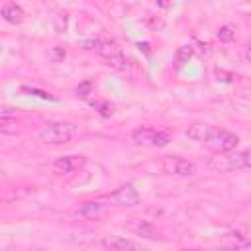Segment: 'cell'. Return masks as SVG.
<instances>
[{"label":"cell","mask_w":251,"mask_h":251,"mask_svg":"<svg viewBox=\"0 0 251 251\" xmlns=\"http://www.w3.org/2000/svg\"><path fill=\"white\" fill-rule=\"evenodd\" d=\"M75 135H76V127L67 122L47 124L37 131V139L45 145H63V143H69Z\"/></svg>","instance_id":"1"},{"label":"cell","mask_w":251,"mask_h":251,"mask_svg":"<svg viewBox=\"0 0 251 251\" xmlns=\"http://www.w3.org/2000/svg\"><path fill=\"white\" fill-rule=\"evenodd\" d=\"M84 45H92L90 49H94L102 59L108 61L110 67H114L118 71H126L129 67L126 55L122 53V49L118 47V43L114 39H94V41H86Z\"/></svg>","instance_id":"2"},{"label":"cell","mask_w":251,"mask_h":251,"mask_svg":"<svg viewBox=\"0 0 251 251\" xmlns=\"http://www.w3.org/2000/svg\"><path fill=\"white\" fill-rule=\"evenodd\" d=\"M131 139L137 145L147 147H165L171 141V133L165 129H153V127H137L131 131Z\"/></svg>","instance_id":"3"},{"label":"cell","mask_w":251,"mask_h":251,"mask_svg":"<svg viewBox=\"0 0 251 251\" xmlns=\"http://www.w3.org/2000/svg\"><path fill=\"white\" fill-rule=\"evenodd\" d=\"M204 143L212 153H229L237 147L239 137L227 129H214V133Z\"/></svg>","instance_id":"4"},{"label":"cell","mask_w":251,"mask_h":251,"mask_svg":"<svg viewBox=\"0 0 251 251\" xmlns=\"http://www.w3.org/2000/svg\"><path fill=\"white\" fill-rule=\"evenodd\" d=\"M161 169L167 175H175V176H192L196 173V165L188 159L176 157V155H167L161 159Z\"/></svg>","instance_id":"5"},{"label":"cell","mask_w":251,"mask_h":251,"mask_svg":"<svg viewBox=\"0 0 251 251\" xmlns=\"http://www.w3.org/2000/svg\"><path fill=\"white\" fill-rule=\"evenodd\" d=\"M249 163H251L249 153L237 151V153H227L226 157H220L218 161L212 163V167L218 171H233V169H247Z\"/></svg>","instance_id":"6"},{"label":"cell","mask_w":251,"mask_h":251,"mask_svg":"<svg viewBox=\"0 0 251 251\" xmlns=\"http://www.w3.org/2000/svg\"><path fill=\"white\" fill-rule=\"evenodd\" d=\"M108 198L118 206H135V204H139V192L133 184H124V186L116 188L114 192H110Z\"/></svg>","instance_id":"7"},{"label":"cell","mask_w":251,"mask_h":251,"mask_svg":"<svg viewBox=\"0 0 251 251\" xmlns=\"http://www.w3.org/2000/svg\"><path fill=\"white\" fill-rule=\"evenodd\" d=\"M84 165H86V157L84 155H65V157H59L53 163V169L63 173V175H73V173L80 171Z\"/></svg>","instance_id":"8"},{"label":"cell","mask_w":251,"mask_h":251,"mask_svg":"<svg viewBox=\"0 0 251 251\" xmlns=\"http://www.w3.org/2000/svg\"><path fill=\"white\" fill-rule=\"evenodd\" d=\"M102 245L108 251H147L143 245H139L131 239H126V237H118V235H106L102 239Z\"/></svg>","instance_id":"9"},{"label":"cell","mask_w":251,"mask_h":251,"mask_svg":"<svg viewBox=\"0 0 251 251\" xmlns=\"http://www.w3.org/2000/svg\"><path fill=\"white\" fill-rule=\"evenodd\" d=\"M0 16H2V20L4 22H8V24H22L24 22V18H25V12H24V8L20 6V4H16V2H8V4H4L2 6V10H0Z\"/></svg>","instance_id":"10"},{"label":"cell","mask_w":251,"mask_h":251,"mask_svg":"<svg viewBox=\"0 0 251 251\" xmlns=\"http://www.w3.org/2000/svg\"><path fill=\"white\" fill-rule=\"evenodd\" d=\"M186 137L194 139V141H206L212 133H214V127L208 126V124H192L186 127Z\"/></svg>","instance_id":"11"},{"label":"cell","mask_w":251,"mask_h":251,"mask_svg":"<svg viewBox=\"0 0 251 251\" xmlns=\"http://www.w3.org/2000/svg\"><path fill=\"white\" fill-rule=\"evenodd\" d=\"M131 229H133L137 235L145 237V239H163V235L159 233V229H157L153 224H149V222H137V224L131 226Z\"/></svg>","instance_id":"12"},{"label":"cell","mask_w":251,"mask_h":251,"mask_svg":"<svg viewBox=\"0 0 251 251\" xmlns=\"http://www.w3.org/2000/svg\"><path fill=\"white\" fill-rule=\"evenodd\" d=\"M104 208H106V204H102V202H84L80 208L75 210V214L82 216V218H90V216H96V214L104 212Z\"/></svg>","instance_id":"13"},{"label":"cell","mask_w":251,"mask_h":251,"mask_svg":"<svg viewBox=\"0 0 251 251\" xmlns=\"http://www.w3.org/2000/svg\"><path fill=\"white\" fill-rule=\"evenodd\" d=\"M226 241H227V247H233V249H237V251H243V249L249 247V239H247V235H243L241 231H231V233H227V235H226Z\"/></svg>","instance_id":"14"},{"label":"cell","mask_w":251,"mask_h":251,"mask_svg":"<svg viewBox=\"0 0 251 251\" xmlns=\"http://www.w3.org/2000/svg\"><path fill=\"white\" fill-rule=\"evenodd\" d=\"M192 55H194V47L192 45H180L176 49V53H175V65H176V69H180L184 63H188V59Z\"/></svg>","instance_id":"15"},{"label":"cell","mask_w":251,"mask_h":251,"mask_svg":"<svg viewBox=\"0 0 251 251\" xmlns=\"http://www.w3.org/2000/svg\"><path fill=\"white\" fill-rule=\"evenodd\" d=\"M90 106H92L100 116H104V118H108V116L114 114V104H112L110 100H92Z\"/></svg>","instance_id":"16"},{"label":"cell","mask_w":251,"mask_h":251,"mask_svg":"<svg viewBox=\"0 0 251 251\" xmlns=\"http://www.w3.org/2000/svg\"><path fill=\"white\" fill-rule=\"evenodd\" d=\"M216 35H218V39H220V41L229 43V41H233V39H235V27H233V25H222V27H218Z\"/></svg>","instance_id":"17"},{"label":"cell","mask_w":251,"mask_h":251,"mask_svg":"<svg viewBox=\"0 0 251 251\" xmlns=\"http://www.w3.org/2000/svg\"><path fill=\"white\" fill-rule=\"evenodd\" d=\"M18 122L14 116H0V129L2 131H10V133H16L18 131Z\"/></svg>","instance_id":"18"},{"label":"cell","mask_w":251,"mask_h":251,"mask_svg":"<svg viewBox=\"0 0 251 251\" xmlns=\"http://www.w3.org/2000/svg\"><path fill=\"white\" fill-rule=\"evenodd\" d=\"M24 92H27L29 96H35V98H41V100H55V96H51L49 92H45V90H37V88H31V86H24L22 88Z\"/></svg>","instance_id":"19"},{"label":"cell","mask_w":251,"mask_h":251,"mask_svg":"<svg viewBox=\"0 0 251 251\" xmlns=\"http://www.w3.org/2000/svg\"><path fill=\"white\" fill-rule=\"evenodd\" d=\"M47 57H49L53 63H59V61L65 59V49H63V47H51V49L47 51Z\"/></svg>","instance_id":"20"},{"label":"cell","mask_w":251,"mask_h":251,"mask_svg":"<svg viewBox=\"0 0 251 251\" xmlns=\"http://www.w3.org/2000/svg\"><path fill=\"white\" fill-rule=\"evenodd\" d=\"M76 96H80V98H86L90 92H92V82L90 80H82L78 86H76Z\"/></svg>","instance_id":"21"},{"label":"cell","mask_w":251,"mask_h":251,"mask_svg":"<svg viewBox=\"0 0 251 251\" xmlns=\"http://www.w3.org/2000/svg\"><path fill=\"white\" fill-rule=\"evenodd\" d=\"M216 76L220 78V76H226V78H222L224 82H231L233 80V75L231 73H226V71H222V69H216Z\"/></svg>","instance_id":"22"},{"label":"cell","mask_w":251,"mask_h":251,"mask_svg":"<svg viewBox=\"0 0 251 251\" xmlns=\"http://www.w3.org/2000/svg\"><path fill=\"white\" fill-rule=\"evenodd\" d=\"M178 251H237L233 247H216V249H178Z\"/></svg>","instance_id":"23"}]
</instances>
